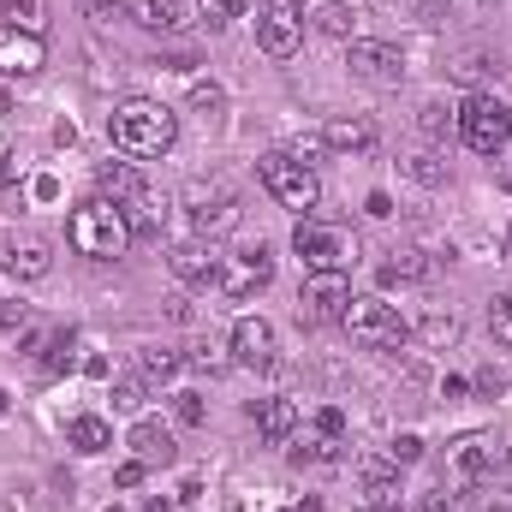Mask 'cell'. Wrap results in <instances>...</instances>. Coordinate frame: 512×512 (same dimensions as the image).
<instances>
[{
	"mask_svg": "<svg viewBox=\"0 0 512 512\" xmlns=\"http://www.w3.org/2000/svg\"><path fill=\"white\" fill-rule=\"evenodd\" d=\"M346 304H352V280H346V274H310L304 292H298V310H304L310 322H340Z\"/></svg>",
	"mask_w": 512,
	"mask_h": 512,
	"instance_id": "cell-14",
	"label": "cell"
},
{
	"mask_svg": "<svg viewBox=\"0 0 512 512\" xmlns=\"http://www.w3.org/2000/svg\"><path fill=\"white\" fill-rule=\"evenodd\" d=\"M179 370H185V358H179L173 346H143V352H137V382L143 387H167Z\"/></svg>",
	"mask_w": 512,
	"mask_h": 512,
	"instance_id": "cell-23",
	"label": "cell"
},
{
	"mask_svg": "<svg viewBox=\"0 0 512 512\" xmlns=\"http://www.w3.org/2000/svg\"><path fill=\"white\" fill-rule=\"evenodd\" d=\"M423 274H429V262L417 251H393V262L382 268V280H423Z\"/></svg>",
	"mask_w": 512,
	"mask_h": 512,
	"instance_id": "cell-30",
	"label": "cell"
},
{
	"mask_svg": "<svg viewBox=\"0 0 512 512\" xmlns=\"http://www.w3.org/2000/svg\"><path fill=\"white\" fill-rule=\"evenodd\" d=\"M346 66H352L364 84H387V90L405 78V54H399L393 42H352V48H346Z\"/></svg>",
	"mask_w": 512,
	"mask_h": 512,
	"instance_id": "cell-15",
	"label": "cell"
},
{
	"mask_svg": "<svg viewBox=\"0 0 512 512\" xmlns=\"http://www.w3.org/2000/svg\"><path fill=\"white\" fill-rule=\"evenodd\" d=\"M126 447H131V459H143V465H173V459H179V447H173V429H167V423H155V417L131 423Z\"/></svg>",
	"mask_w": 512,
	"mask_h": 512,
	"instance_id": "cell-19",
	"label": "cell"
},
{
	"mask_svg": "<svg viewBox=\"0 0 512 512\" xmlns=\"http://www.w3.org/2000/svg\"><path fill=\"white\" fill-rule=\"evenodd\" d=\"M316 24H322L328 36H352V6H346V0H322Z\"/></svg>",
	"mask_w": 512,
	"mask_h": 512,
	"instance_id": "cell-29",
	"label": "cell"
},
{
	"mask_svg": "<svg viewBox=\"0 0 512 512\" xmlns=\"http://www.w3.org/2000/svg\"><path fill=\"white\" fill-rule=\"evenodd\" d=\"M227 352H233V364H245V370H268V364H274V322H262V316H239Z\"/></svg>",
	"mask_w": 512,
	"mask_h": 512,
	"instance_id": "cell-17",
	"label": "cell"
},
{
	"mask_svg": "<svg viewBox=\"0 0 512 512\" xmlns=\"http://www.w3.org/2000/svg\"><path fill=\"white\" fill-rule=\"evenodd\" d=\"M501 465H507V441L489 435V429H471V435H459V441L447 447V483H453V489H477V483H489Z\"/></svg>",
	"mask_w": 512,
	"mask_h": 512,
	"instance_id": "cell-6",
	"label": "cell"
},
{
	"mask_svg": "<svg viewBox=\"0 0 512 512\" xmlns=\"http://www.w3.org/2000/svg\"><path fill=\"white\" fill-rule=\"evenodd\" d=\"M340 322H346V334H352L358 346H376V352H387V346H405V340H411L405 316H399L387 298H352Z\"/></svg>",
	"mask_w": 512,
	"mask_h": 512,
	"instance_id": "cell-7",
	"label": "cell"
},
{
	"mask_svg": "<svg viewBox=\"0 0 512 512\" xmlns=\"http://www.w3.org/2000/svg\"><path fill=\"white\" fill-rule=\"evenodd\" d=\"M84 6H90V12H96V18H114V12H120V6H126V0H84Z\"/></svg>",
	"mask_w": 512,
	"mask_h": 512,
	"instance_id": "cell-42",
	"label": "cell"
},
{
	"mask_svg": "<svg viewBox=\"0 0 512 512\" xmlns=\"http://www.w3.org/2000/svg\"><path fill=\"white\" fill-rule=\"evenodd\" d=\"M0 411H6V393H0Z\"/></svg>",
	"mask_w": 512,
	"mask_h": 512,
	"instance_id": "cell-50",
	"label": "cell"
},
{
	"mask_svg": "<svg viewBox=\"0 0 512 512\" xmlns=\"http://www.w3.org/2000/svg\"><path fill=\"white\" fill-rule=\"evenodd\" d=\"M137 512H173V501H149V507H137Z\"/></svg>",
	"mask_w": 512,
	"mask_h": 512,
	"instance_id": "cell-46",
	"label": "cell"
},
{
	"mask_svg": "<svg viewBox=\"0 0 512 512\" xmlns=\"http://www.w3.org/2000/svg\"><path fill=\"white\" fill-rule=\"evenodd\" d=\"M256 42L274 60H292L304 42V6L298 0H256Z\"/></svg>",
	"mask_w": 512,
	"mask_h": 512,
	"instance_id": "cell-9",
	"label": "cell"
},
{
	"mask_svg": "<svg viewBox=\"0 0 512 512\" xmlns=\"http://www.w3.org/2000/svg\"><path fill=\"white\" fill-rule=\"evenodd\" d=\"M316 435L340 441V435H346V411H340V405H322V411H316Z\"/></svg>",
	"mask_w": 512,
	"mask_h": 512,
	"instance_id": "cell-36",
	"label": "cell"
},
{
	"mask_svg": "<svg viewBox=\"0 0 512 512\" xmlns=\"http://www.w3.org/2000/svg\"><path fill=\"white\" fill-rule=\"evenodd\" d=\"M0 24L42 30V24H48V0H0Z\"/></svg>",
	"mask_w": 512,
	"mask_h": 512,
	"instance_id": "cell-26",
	"label": "cell"
},
{
	"mask_svg": "<svg viewBox=\"0 0 512 512\" xmlns=\"http://www.w3.org/2000/svg\"><path fill=\"white\" fill-rule=\"evenodd\" d=\"M227 18H245V0H203V24L221 30Z\"/></svg>",
	"mask_w": 512,
	"mask_h": 512,
	"instance_id": "cell-33",
	"label": "cell"
},
{
	"mask_svg": "<svg viewBox=\"0 0 512 512\" xmlns=\"http://www.w3.org/2000/svg\"><path fill=\"white\" fill-rule=\"evenodd\" d=\"M411 173H417L423 185H441V179H447V167H441V155H429V149H423V155H411Z\"/></svg>",
	"mask_w": 512,
	"mask_h": 512,
	"instance_id": "cell-35",
	"label": "cell"
},
{
	"mask_svg": "<svg viewBox=\"0 0 512 512\" xmlns=\"http://www.w3.org/2000/svg\"><path fill=\"white\" fill-rule=\"evenodd\" d=\"M173 417H179L185 429H197V423L209 417V405H203V393H173Z\"/></svg>",
	"mask_w": 512,
	"mask_h": 512,
	"instance_id": "cell-32",
	"label": "cell"
},
{
	"mask_svg": "<svg viewBox=\"0 0 512 512\" xmlns=\"http://www.w3.org/2000/svg\"><path fill=\"white\" fill-rule=\"evenodd\" d=\"M370 215H376V221H387V215H393V203H387V191H376V197H370Z\"/></svg>",
	"mask_w": 512,
	"mask_h": 512,
	"instance_id": "cell-44",
	"label": "cell"
},
{
	"mask_svg": "<svg viewBox=\"0 0 512 512\" xmlns=\"http://www.w3.org/2000/svg\"><path fill=\"white\" fill-rule=\"evenodd\" d=\"M149 185H143V173L131 167V161H108V167H96V197H114V203H131V197H143Z\"/></svg>",
	"mask_w": 512,
	"mask_h": 512,
	"instance_id": "cell-22",
	"label": "cell"
},
{
	"mask_svg": "<svg viewBox=\"0 0 512 512\" xmlns=\"http://www.w3.org/2000/svg\"><path fill=\"white\" fill-rule=\"evenodd\" d=\"M417 6H429V12H441V6H447V0H417Z\"/></svg>",
	"mask_w": 512,
	"mask_h": 512,
	"instance_id": "cell-47",
	"label": "cell"
},
{
	"mask_svg": "<svg viewBox=\"0 0 512 512\" xmlns=\"http://www.w3.org/2000/svg\"><path fill=\"white\" fill-rule=\"evenodd\" d=\"M268 280H274V256H268V245L256 239L251 251H239V268H233L221 286H227V298H251V292H262Z\"/></svg>",
	"mask_w": 512,
	"mask_h": 512,
	"instance_id": "cell-18",
	"label": "cell"
},
{
	"mask_svg": "<svg viewBox=\"0 0 512 512\" xmlns=\"http://www.w3.org/2000/svg\"><path fill=\"white\" fill-rule=\"evenodd\" d=\"M286 512H316V501H304V507H286Z\"/></svg>",
	"mask_w": 512,
	"mask_h": 512,
	"instance_id": "cell-48",
	"label": "cell"
},
{
	"mask_svg": "<svg viewBox=\"0 0 512 512\" xmlns=\"http://www.w3.org/2000/svg\"><path fill=\"white\" fill-rule=\"evenodd\" d=\"M256 435H262L268 447L292 441V435H298V405H292V399H262V405H256Z\"/></svg>",
	"mask_w": 512,
	"mask_h": 512,
	"instance_id": "cell-20",
	"label": "cell"
},
{
	"mask_svg": "<svg viewBox=\"0 0 512 512\" xmlns=\"http://www.w3.org/2000/svg\"><path fill=\"white\" fill-rule=\"evenodd\" d=\"M191 108H197V114H215V108H221V90H215V84H197V90H191Z\"/></svg>",
	"mask_w": 512,
	"mask_h": 512,
	"instance_id": "cell-38",
	"label": "cell"
},
{
	"mask_svg": "<svg viewBox=\"0 0 512 512\" xmlns=\"http://www.w3.org/2000/svg\"><path fill=\"white\" fill-rule=\"evenodd\" d=\"M66 245L90 262H120L137 239H131V221L114 197H84L66 221Z\"/></svg>",
	"mask_w": 512,
	"mask_h": 512,
	"instance_id": "cell-2",
	"label": "cell"
},
{
	"mask_svg": "<svg viewBox=\"0 0 512 512\" xmlns=\"http://www.w3.org/2000/svg\"><path fill=\"white\" fill-rule=\"evenodd\" d=\"M191 364H197V370H227V358H221L215 346H197V352H191Z\"/></svg>",
	"mask_w": 512,
	"mask_h": 512,
	"instance_id": "cell-41",
	"label": "cell"
},
{
	"mask_svg": "<svg viewBox=\"0 0 512 512\" xmlns=\"http://www.w3.org/2000/svg\"><path fill=\"white\" fill-rule=\"evenodd\" d=\"M292 251L298 262L310 268V274H346L352 262H358V239L346 233V227H328V221H298L292 227Z\"/></svg>",
	"mask_w": 512,
	"mask_h": 512,
	"instance_id": "cell-5",
	"label": "cell"
},
{
	"mask_svg": "<svg viewBox=\"0 0 512 512\" xmlns=\"http://www.w3.org/2000/svg\"><path fill=\"white\" fill-rule=\"evenodd\" d=\"M66 447H72V453H84V459L108 453V447H114V429H108V417H96V411L72 417V423H66Z\"/></svg>",
	"mask_w": 512,
	"mask_h": 512,
	"instance_id": "cell-21",
	"label": "cell"
},
{
	"mask_svg": "<svg viewBox=\"0 0 512 512\" xmlns=\"http://www.w3.org/2000/svg\"><path fill=\"white\" fill-rule=\"evenodd\" d=\"M423 131H447V120H441V108H435V102L423 108Z\"/></svg>",
	"mask_w": 512,
	"mask_h": 512,
	"instance_id": "cell-43",
	"label": "cell"
},
{
	"mask_svg": "<svg viewBox=\"0 0 512 512\" xmlns=\"http://www.w3.org/2000/svg\"><path fill=\"white\" fill-rule=\"evenodd\" d=\"M495 161H501V191L512 197V149H507V155H495Z\"/></svg>",
	"mask_w": 512,
	"mask_h": 512,
	"instance_id": "cell-45",
	"label": "cell"
},
{
	"mask_svg": "<svg viewBox=\"0 0 512 512\" xmlns=\"http://www.w3.org/2000/svg\"><path fill=\"white\" fill-rule=\"evenodd\" d=\"M42 66H48V42H42V30L0 24V78H36Z\"/></svg>",
	"mask_w": 512,
	"mask_h": 512,
	"instance_id": "cell-11",
	"label": "cell"
},
{
	"mask_svg": "<svg viewBox=\"0 0 512 512\" xmlns=\"http://www.w3.org/2000/svg\"><path fill=\"white\" fill-rule=\"evenodd\" d=\"M292 459H298V465H340V441L310 435V441H298V447H292Z\"/></svg>",
	"mask_w": 512,
	"mask_h": 512,
	"instance_id": "cell-27",
	"label": "cell"
},
{
	"mask_svg": "<svg viewBox=\"0 0 512 512\" xmlns=\"http://www.w3.org/2000/svg\"><path fill=\"white\" fill-rule=\"evenodd\" d=\"M447 72H453L459 84H471V90H477V84L501 78V60H495L489 48H465V54H453V66H447Z\"/></svg>",
	"mask_w": 512,
	"mask_h": 512,
	"instance_id": "cell-24",
	"label": "cell"
},
{
	"mask_svg": "<svg viewBox=\"0 0 512 512\" xmlns=\"http://www.w3.org/2000/svg\"><path fill=\"white\" fill-rule=\"evenodd\" d=\"M387 459H393V465H417V459H423V441H417V435H393V441H387Z\"/></svg>",
	"mask_w": 512,
	"mask_h": 512,
	"instance_id": "cell-34",
	"label": "cell"
},
{
	"mask_svg": "<svg viewBox=\"0 0 512 512\" xmlns=\"http://www.w3.org/2000/svg\"><path fill=\"white\" fill-rule=\"evenodd\" d=\"M185 215H191L197 239H215L239 221V191L227 179H191L185 185Z\"/></svg>",
	"mask_w": 512,
	"mask_h": 512,
	"instance_id": "cell-8",
	"label": "cell"
},
{
	"mask_svg": "<svg viewBox=\"0 0 512 512\" xmlns=\"http://www.w3.org/2000/svg\"><path fill=\"white\" fill-rule=\"evenodd\" d=\"M262 191L280 203V209H292L298 221L316 209V197H322V179H316V167L310 161H298V155H286V149H268L262 155Z\"/></svg>",
	"mask_w": 512,
	"mask_h": 512,
	"instance_id": "cell-3",
	"label": "cell"
},
{
	"mask_svg": "<svg viewBox=\"0 0 512 512\" xmlns=\"http://www.w3.org/2000/svg\"><path fill=\"white\" fill-rule=\"evenodd\" d=\"M0 268L12 274V280H42L48 268H54V245L48 239H36V233H0Z\"/></svg>",
	"mask_w": 512,
	"mask_h": 512,
	"instance_id": "cell-12",
	"label": "cell"
},
{
	"mask_svg": "<svg viewBox=\"0 0 512 512\" xmlns=\"http://www.w3.org/2000/svg\"><path fill=\"white\" fill-rule=\"evenodd\" d=\"M167 268L185 280V286H221L227 280V256L215 239H179L173 251H167Z\"/></svg>",
	"mask_w": 512,
	"mask_h": 512,
	"instance_id": "cell-10",
	"label": "cell"
},
{
	"mask_svg": "<svg viewBox=\"0 0 512 512\" xmlns=\"http://www.w3.org/2000/svg\"><path fill=\"white\" fill-rule=\"evenodd\" d=\"M423 340H429V346H453V340H459V316H441V310L423 316Z\"/></svg>",
	"mask_w": 512,
	"mask_h": 512,
	"instance_id": "cell-31",
	"label": "cell"
},
{
	"mask_svg": "<svg viewBox=\"0 0 512 512\" xmlns=\"http://www.w3.org/2000/svg\"><path fill=\"white\" fill-rule=\"evenodd\" d=\"M108 143L131 161H161L179 143V114L167 102H155V96H131L108 114Z\"/></svg>",
	"mask_w": 512,
	"mask_h": 512,
	"instance_id": "cell-1",
	"label": "cell"
},
{
	"mask_svg": "<svg viewBox=\"0 0 512 512\" xmlns=\"http://www.w3.org/2000/svg\"><path fill=\"white\" fill-rule=\"evenodd\" d=\"M459 137H465V149H477V155H507L512 149V108L507 102H495L489 90H471L465 96V108H459Z\"/></svg>",
	"mask_w": 512,
	"mask_h": 512,
	"instance_id": "cell-4",
	"label": "cell"
},
{
	"mask_svg": "<svg viewBox=\"0 0 512 512\" xmlns=\"http://www.w3.org/2000/svg\"><path fill=\"white\" fill-rule=\"evenodd\" d=\"M126 12L143 30H161V36H185L203 24V6L197 0H126Z\"/></svg>",
	"mask_w": 512,
	"mask_h": 512,
	"instance_id": "cell-13",
	"label": "cell"
},
{
	"mask_svg": "<svg viewBox=\"0 0 512 512\" xmlns=\"http://www.w3.org/2000/svg\"><path fill=\"white\" fill-rule=\"evenodd\" d=\"M489 334L512 352V292H495V298H489Z\"/></svg>",
	"mask_w": 512,
	"mask_h": 512,
	"instance_id": "cell-28",
	"label": "cell"
},
{
	"mask_svg": "<svg viewBox=\"0 0 512 512\" xmlns=\"http://www.w3.org/2000/svg\"><path fill=\"white\" fill-rule=\"evenodd\" d=\"M126 209V221H131V239H161V221H167V209L143 191V197H131V203H120Z\"/></svg>",
	"mask_w": 512,
	"mask_h": 512,
	"instance_id": "cell-25",
	"label": "cell"
},
{
	"mask_svg": "<svg viewBox=\"0 0 512 512\" xmlns=\"http://www.w3.org/2000/svg\"><path fill=\"white\" fill-rule=\"evenodd\" d=\"M376 143H382V131H376V120H364V114H334L322 126V149H334V155H370Z\"/></svg>",
	"mask_w": 512,
	"mask_h": 512,
	"instance_id": "cell-16",
	"label": "cell"
},
{
	"mask_svg": "<svg viewBox=\"0 0 512 512\" xmlns=\"http://www.w3.org/2000/svg\"><path fill=\"white\" fill-rule=\"evenodd\" d=\"M483 6H495V0H483Z\"/></svg>",
	"mask_w": 512,
	"mask_h": 512,
	"instance_id": "cell-51",
	"label": "cell"
},
{
	"mask_svg": "<svg viewBox=\"0 0 512 512\" xmlns=\"http://www.w3.org/2000/svg\"><path fill=\"white\" fill-rule=\"evenodd\" d=\"M143 477H149V465H143V459H126V465L114 471V483H120V489H137Z\"/></svg>",
	"mask_w": 512,
	"mask_h": 512,
	"instance_id": "cell-37",
	"label": "cell"
},
{
	"mask_svg": "<svg viewBox=\"0 0 512 512\" xmlns=\"http://www.w3.org/2000/svg\"><path fill=\"white\" fill-rule=\"evenodd\" d=\"M0 328H30V310L24 304H0Z\"/></svg>",
	"mask_w": 512,
	"mask_h": 512,
	"instance_id": "cell-40",
	"label": "cell"
},
{
	"mask_svg": "<svg viewBox=\"0 0 512 512\" xmlns=\"http://www.w3.org/2000/svg\"><path fill=\"white\" fill-rule=\"evenodd\" d=\"M108 512H131V507H108Z\"/></svg>",
	"mask_w": 512,
	"mask_h": 512,
	"instance_id": "cell-49",
	"label": "cell"
},
{
	"mask_svg": "<svg viewBox=\"0 0 512 512\" xmlns=\"http://www.w3.org/2000/svg\"><path fill=\"white\" fill-rule=\"evenodd\" d=\"M477 393H489V399L507 393V376H501V370H477Z\"/></svg>",
	"mask_w": 512,
	"mask_h": 512,
	"instance_id": "cell-39",
	"label": "cell"
}]
</instances>
